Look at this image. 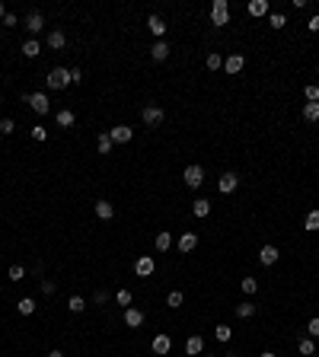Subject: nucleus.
Segmentation results:
<instances>
[{"label": "nucleus", "instance_id": "1", "mask_svg": "<svg viewBox=\"0 0 319 357\" xmlns=\"http://www.w3.org/2000/svg\"><path fill=\"white\" fill-rule=\"evenodd\" d=\"M211 26H230V4L227 0H214L211 4Z\"/></svg>", "mask_w": 319, "mask_h": 357}, {"label": "nucleus", "instance_id": "2", "mask_svg": "<svg viewBox=\"0 0 319 357\" xmlns=\"http://www.w3.org/2000/svg\"><path fill=\"white\" fill-rule=\"evenodd\" d=\"M45 83H48V90H64V86H70V70L67 67H54V70H48Z\"/></svg>", "mask_w": 319, "mask_h": 357}, {"label": "nucleus", "instance_id": "3", "mask_svg": "<svg viewBox=\"0 0 319 357\" xmlns=\"http://www.w3.org/2000/svg\"><path fill=\"white\" fill-rule=\"evenodd\" d=\"M150 351L157 354V357H166V354L172 351V338L166 335V332H160V335H153V341H150Z\"/></svg>", "mask_w": 319, "mask_h": 357}, {"label": "nucleus", "instance_id": "4", "mask_svg": "<svg viewBox=\"0 0 319 357\" xmlns=\"http://www.w3.org/2000/svg\"><path fill=\"white\" fill-rule=\"evenodd\" d=\"M140 118H144V125H150V128H153V125H160L163 118H166V112H163L160 105H153V102H150V105H144V109H140Z\"/></svg>", "mask_w": 319, "mask_h": 357}, {"label": "nucleus", "instance_id": "5", "mask_svg": "<svg viewBox=\"0 0 319 357\" xmlns=\"http://www.w3.org/2000/svg\"><path fill=\"white\" fill-rule=\"evenodd\" d=\"M182 178H185L188 188H201V182H205V169L192 163V166H185V175H182Z\"/></svg>", "mask_w": 319, "mask_h": 357}, {"label": "nucleus", "instance_id": "6", "mask_svg": "<svg viewBox=\"0 0 319 357\" xmlns=\"http://www.w3.org/2000/svg\"><path fill=\"white\" fill-rule=\"evenodd\" d=\"M26 102H29V109H32L35 115H45V112L51 109V105H48V96H45V93H29Z\"/></svg>", "mask_w": 319, "mask_h": 357}, {"label": "nucleus", "instance_id": "7", "mask_svg": "<svg viewBox=\"0 0 319 357\" xmlns=\"http://www.w3.org/2000/svg\"><path fill=\"white\" fill-rule=\"evenodd\" d=\"M109 137H112V144H131L134 131L128 125H115V128H109Z\"/></svg>", "mask_w": 319, "mask_h": 357}, {"label": "nucleus", "instance_id": "8", "mask_svg": "<svg viewBox=\"0 0 319 357\" xmlns=\"http://www.w3.org/2000/svg\"><path fill=\"white\" fill-rule=\"evenodd\" d=\"M153 271H157V261H153L150 255H140V258L134 261V275H137V278H150Z\"/></svg>", "mask_w": 319, "mask_h": 357}, {"label": "nucleus", "instance_id": "9", "mask_svg": "<svg viewBox=\"0 0 319 357\" xmlns=\"http://www.w3.org/2000/svg\"><path fill=\"white\" fill-rule=\"evenodd\" d=\"M243 67H246V57H243V54H230V57H223V74L236 77Z\"/></svg>", "mask_w": 319, "mask_h": 357}, {"label": "nucleus", "instance_id": "10", "mask_svg": "<svg viewBox=\"0 0 319 357\" xmlns=\"http://www.w3.org/2000/svg\"><path fill=\"white\" fill-rule=\"evenodd\" d=\"M236 185H240V178H236V172H223L220 178H217V188L223 195H233L236 192Z\"/></svg>", "mask_w": 319, "mask_h": 357}, {"label": "nucleus", "instance_id": "11", "mask_svg": "<svg viewBox=\"0 0 319 357\" xmlns=\"http://www.w3.org/2000/svg\"><path fill=\"white\" fill-rule=\"evenodd\" d=\"M125 325L128 329H140V325H144V313H140L137 306H128L125 309Z\"/></svg>", "mask_w": 319, "mask_h": 357}, {"label": "nucleus", "instance_id": "12", "mask_svg": "<svg viewBox=\"0 0 319 357\" xmlns=\"http://www.w3.org/2000/svg\"><path fill=\"white\" fill-rule=\"evenodd\" d=\"M278 255H281V252H278V246H271V243L258 249V261H262V265H275Z\"/></svg>", "mask_w": 319, "mask_h": 357}, {"label": "nucleus", "instance_id": "13", "mask_svg": "<svg viewBox=\"0 0 319 357\" xmlns=\"http://www.w3.org/2000/svg\"><path fill=\"white\" fill-rule=\"evenodd\" d=\"M147 29H150L153 35H157V42H160L163 35H166V22H163L157 13H150V16H147Z\"/></svg>", "mask_w": 319, "mask_h": 357}, {"label": "nucleus", "instance_id": "14", "mask_svg": "<svg viewBox=\"0 0 319 357\" xmlns=\"http://www.w3.org/2000/svg\"><path fill=\"white\" fill-rule=\"evenodd\" d=\"M176 246H179V252H182V255H185V252H192V249H195V246H198V236H195V233H192V230H185V233H182V236H179V243H176Z\"/></svg>", "mask_w": 319, "mask_h": 357}, {"label": "nucleus", "instance_id": "15", "mask_svg": "<svg viewBox=\"0 0 319 357\" xmlns=\"http://www.w3.org/2000/svg\"><path fill=\"white\" fill-rule=\"evenodd\" d=\"M45 45H48V48H57V51H61L64 45H67V35H64L61 29H51V32H48V39H45Z\"/></svg>", "mask_w": 319, "mask_h": 357}, {"label": "nucleus", "instance_id": "16", "mask_svg": "<svg viewBox=\"0 0 319 357\" xmlns=\"http://www.w3.org/2000/svg\"><path fill=\"white\" fill-rule=\"evenodd\" d=\"M201 348H205V338H201V335H188V338H185V354L198 357V354H201Z\"/></svg>", "mask_w": 319, "mask_h": 357}, {"label": "nucleus", "instance_id": "17", "mask_svg": "<svg viewBox=\"0 0 319 357\" xmlns=\"http://www.w3.org/2000/svg\"><path fill=\"white\" fill-rule=\"evenodd\" d=\"M150 57H153V61H166V57H169V45L163 42V39L153 42V45H150Z\"/></svg>", "mask_w": 319, "mask_h": 357}, {"label": "nucleus", "instance_id": "18", "mask_svg": "<svg viewBox=\"0 0 319 357\" xmlns=\"http://www.w3.org/2000/svg\"><path fill=\"white\" fill-rule=\"evenodd\" d=\"M26 29H29L32 35H35V32H42V29H45V16L39 13V10H35V13H29V16H26Z\"/></svg>", "mask_w": 319, "mask_h": 357}, {"label": "nucleus", "instance_id": "19", "mask_svg": "<svg viewBox=\"0 0 319 357\" xmlns=\"http://www.w3.org/2000/svg\"><path fill=\"white\" fill-rule=\"evenodd\" d=\"M153 246H157L160 252H169V249H172V233H169V230H160L157 240H153Z\"/></svg>", "mask_w": 319, "mask_h": 357}, {"label": "nucleus", "instance_id": "20", "mask_svg": "<svg viewBox=\"0 0 319 357\" xmlns=\"http://www.w3.org/2000/svg\"><path fill=\"white\" fill-rule=\"evenodd\" d=\"M246 10H249V16H268V0H249V7H246Z\"/></svg>", "mask_w": 319, "mask_h": 357}, {"label": "nucleus", "instance_id": "21", "mask_svg": "<svg viewBox=\"0 0 319 357\" xmlns=\"http://www.w3.org/2000/svg\"><path fill=\"white\" fill-rule=\"evenodd\" d=\"M112 147H115V144H112V137H109V131H102V134L96 137V150L102 153V157H109V153H112Z\"/></svg>", "mask_w": 319, "mask_h": 357}, {"label": "nucleus", "instance_id": "22", "mask_svg": "<svg viewBox=\"0 0 319 357\" xmlns=\"http://www.w3.org/2000/svg\"><path fill=\"white\" fill-rule=\"evenodd\" d=\"M96 217H99V220H112V217H115V207H112L105 198H102V201H96Z\"/></svg>", "mask_w": 319, "mask_h": 357}, {"label": "nucleus", "instance_id": "23", "mask_svg": "<svg viewBox=\"0 0 319 357\" xmlns=\"http://www.w3.org/2000/svg\"><path fill=\"white\" fill-rule=\"evenodd\" d=\"M297 351H300L303 357H316V338H300Z\"/></svg>", "mask_w": 319, "mask_h": 357}, {"label": "nucleus", "instance_id": "24", "mask_svg": "<svg viewBox=\"0 0 319 357\" xmlns=\"http://www.w3.org/2000/svg\"><path fill=\"white\" fill-rule=\"evenodd\" d=\"M192 214H195V217H208V214H211V201L208 198H198L195 204H192Z\"/></svg>", "mask_w": 319, "mask_h": 357}, {"label": "nucleus", "instance_id": "25", "mask_svg": "<svg viewBox=\"0 0 319 357\" xmlns=\"http://www.w3.org/2000/svg\"><path fill=\"white\" fill-rule=\"evenodd\" d=\"M22 54L26 57H39L42 54V45L35 42V39H29V42H22Z\"/></svg>", "mask_w": 319, "mask_h": 357}, {"label": "nucleus", "instance_id": "26", "mask_svg": "<svg viewBox=\"0 0 319 357\" xmlns=\"http://www.w3.org/2000/svg\"><path fill=\"white\" fill-rule=\"evenodd\" d=\"M74 122H77V115L70 112V109H61V112H57V125H61V128H74Z\"/></svg>", "mask_w": 319, "mask_h": 357}, {"label": "nucleus", "instance_id": "27", "mask_svg": "<svg viewBox=\"0 0 319 357\" xmlns=\"http://www.w3.org/2000/svg\"><path fill=\"white\" fill-rule=\"evenodd\" d=\"M236 316H240V319H252V316H255V303L243 300L240 306H236Z\"/></svg>", "mask_w": 319, "mask_h": 357}, {"label": "nucleus", "instance_id": "28", "mask_svg": "<svg viewBox=\"0 0 319 357\" xmlns=\"http://www.w3.org/2000/svg\"><path fill=\"white\" fill-rule=\"evenodd\" d=\"M303 118L306 122H319V102H303Z\"/></svg>", "mask_w": 319, "mask_h": 357}, {"label": "nucleus", "instance_id": "29", "mask_svg": "<svg viewBox=\"0 0 319 357\" xmlns=\"http://www.w3.org/2000/svg\"><path fill=\"white\" fill-rule=\"evenodd\" d=\"M16 309H19V316H32L35 313V300L32 296H22V300L16 303Z\"/></svg>", "mask_w": 319, "mask_h": 357}, {"label": "nucleus", "instance_id": "30", "mask_svg": "<svg viewBox=\"0 0 319 357\" xmlns=\"http://www.w3.org/2000/svg\"><path fill=\"white\" fill-rule=\"evenodd\" d=\"M303 230H319V211H310V214H306V217H303Z\"/></svg>", "mask_w": 319, "mask_h": 357}, {"label": "nucleus", "instance_id": "31", "mask_svg": "<svg viewBox=\"0 0 319 357\" xmlns=\"http://www.w3.org/2000/svg\"><path fill=\"white\" fill-rule=\"evenodd\" d=\"M67 309H70V313H83V309H86V300H83V296H70V300H67Z\"/></svg>", "mask_w": 319, "mask_h": 357}, {"label": "nucleus", "instance_id": "32", "mask_svg": "<svg viewBox=\"0 0 319 357\" xmlns=\"http://www.w3.org/2000/svg\"><path fill=\"white\" fill-rule=\"evenodd\" d=\"M214 335H217V341H230V338H233V329H230L227 322H220V325L214 329Z\"/></svg>", "mask_w": 319, "mask_h": 357}, {"label": "nucleus", "instance_id": "33", "mask_svg": "<svg viewBox=\"0 0 319 357\" xmlns=\"http://www.w3.org/2000/svg\"><path fill=\"white\" fill-rule=\"evenodd\" d=\"M284 22H287L284 13H268V26L271 29H284Z\"/></svg>", "mask_w": 319, "mask_h": 357}, {"label": "nucleus", "instance_id": "34", "mask_svg": "<svg viewBox=\"0 0 319 357\" xmlns=\"http://www.w3.org/2000/svg\"><path fill=\"white\" fill-rule=\"evenodd\" d=\"M205 64H208V70H220V67H223V57H220L217 51H211V54H208V61H205Z\"/></svg>", "mask_w": 319, "mask_h": 357}, {"label": "nucleus", "instance_id": "35", "mask_svg": "<svg viewBox=\"0 0 319 357\" xmlns=\"http://www.w3.org/2000/svg\"><path fill=\"white\" fill-rule=\"evenodd\" d=\"M7 278H10V281H22V278H26V268H22V265H10Z\"/></svg>", "mask_w": 319, "mask_h": 357}, {"label": "nucleus", "instance_id": "36", "mask_svg": "<svg viewBox=\"0 0 319 357\" xmlns=\"http://www.w3.org/2000/svg\"><path fill=\"white\" fill-rule=\"evenodd\" d=\"M303 96H306V102H319V86H316V83L303 86Z\"/></svg>", "mask_w": 319, "mask_h": 357}, {"label": "nucleus", "instance_id": "37", "mask_svg": "<svg viewBox=\"0 0 319 357\" xmlns=\"http://www.w3.org/2000/svg\"><path fill=\"white\" fill-rule=\"evenodd\" d=\"M240 287H243V293H255V290H258V281H255V278H243Z\"/></svg>", "mask_w": 319, "mask_h": 357}, {"label": "nucleus", "instance_id": "38", "mask_svg": "<svg viewBox=\"0 0 319 357\" xmlns=\"http://www.w3.org/2000/svg\"><path fill=\"white\" fill-rule=\"evenodd\" d=\"M182 300H185V293H182V290H172V293L166 296V306L176 309V306H182Z\"/></svg>", "mask_w": 319, "mask_h": 357}, {"label": "nucleus", "instance_id": "39", "mask_svg": "<svg viewBox=\"0 0 319 357\" xmlns=\"http://www.w3.org/2000/svg\"><path fill=\"white\" fill-rule=\"evenodd\" d=\"M32 140H39V144H45V140H48V131H45L42 125H35V128H32Z\"/></svg>", "mask_w": 319, "mask_h": 357}, {"label": "nucleus", "instance_id": "40", "mask_svg": "<svg viewBox=\"0 0 319 357\" xmlns=\"http://www.w3.org/2000/svg\"><path fill=\"white\" fill-rule=\"evenodd\" d=\"M115 300H118V303H122V306L128 309V306H131V300H134V296H131V290H118V293H115Z\"/></svg>", "mask_w": 319, "mask_h": 357}, {"label": "nucleus", "instance_id": "41", "mask_svg": "<svg viewBox=\"0 0 319 357\" xmlns=\"http://www.w3.org/2000/svg\"><path fill=\"white\" fill-rule=\"evenodd\" d=\"M16 125H13V118H0V134H13Z\"/></svg>", "mask_w": 319, "mask_h": 357}, {"label": "nucleus", "instance_id": "42", "mask_svg": "<svg viewBox=\"0 0 319 357\" xmlns=\"http://www.w3.org/2000/svg\"><path fill=\"white\" fill-rule=\"evenodd\" d=\"M306 332H310V338H319V316H313L310 322H306Z\"/></svg>", "mask_w": 319, "mask_h": 357}, {"label": "nucleus", "instance_id": "43", "mask_svg": "<svg viewBox=\"0 0 319 357\" xmlns=\"http://www.w3.org/2000/svg\"><path fill=\"white\" fill-rule=\"evenodd\" d=\"M70 83H83V70L80 67H70Z\"/></svg>", "mask_w": 319, "mask_h": 357}, {"label": "nucleus", "instance_id": "44", "mask_svg": "<svg viewBox=\"0 0 319 357\" xmlns=\"http://www.w3.org/2000/svg\"><path fill=\"white\" fill-rule=\"evenodd\" d=\"M16 22H19V16H16V13H7V16H4V26H7V29H13Z\"/></svg>", "mask_w": 319, "mask_h": 357}, {"label": "nucleus", "instance_id": "45", "mask_svg": "<svg viewBox=\"0 0 319 357\" xmlns=\"http://www.w3.org/2000/svg\"><path fill=\"white\" fill-rule=\"evenodd\" d=\"M42 293L51 296V293H54V281H42Z\"/></svg>", "mask_w": 319, "mask_h": 357}, {"label": "nucleus", "instance_id": "46", "mask_svg": "<svg viewBox=\"0 0 319 357\" xmlns=\"http://www.w3.org/2000/svg\"><path fill=\"white\" fill-rule=\"evenodd\" d=\"M306 29H310V32H319V13H316L310 22H306Z\"/></svg>", "mask_w": 319, "mask_h": 357}, {"label": "nucleus", "instance_id": "47", "mask_svg": "<svg viewBox=\"0 0 319 357\" xmlns=\"http://www.w3.org/2000/svg\"><path fill=\"white\" fill-rule=\"evenodd\" d=\"M262 357H278V354L275 351H262Z\"/></svg>", "mask_w": 319, "mask_h": 357}, {"label": "nucleus", "instance_id": "48", "mask_svg": "<svg viewBox=\"0 0 319 357\" xmlns=\"http://www.w3.org/2000/svg\"><path fill=\"white\" fill-rule=\"evenodd\" d=\"M48 357H64V354H61V351H51V354H48Z\"/></svg>", "mask_w": 319, "mask_h": 357}, {"label": "nucleus", "instance_id": "49", "mask_svg": "<svg viewBox=\"0 0 319 357\" xmlns=\"http://www.w3.org/2000/svg\"><path fill=\"white\" fill-rule=\"evenodd\" d=\"M0 16H7V10H4V4H0Z\"/></svg>", "mask_w": 319, "mask_h": 357}, {"label": "nucleus", "instance_id": "50", "mask_svg": "<svg viewBox=\"0 0 319 357\" xmlns=\"http://www.w3.org/2000/svg\"><path fill=\"white\" fill-rule=\"evenodd\" d=\"M205 357H214V354H205Z\"/></svg>", "mask_w": 319, "mask_h": 357}]
</instances>
